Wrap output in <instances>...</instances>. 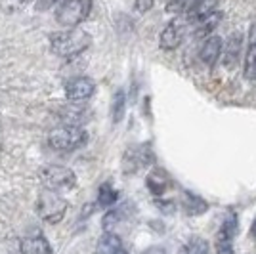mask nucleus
<instances>
[{
    "mask_svg": "<svg viewBox=\"0 0 256 254\" xmlns=\"http://www.w3.org/2000/svg\"><path fill=\"white\" fill-rule=\"evenodd\" d=\"M182 254H208V243L203 237H192L184 246Z\"/></svg>",
    "mask_w": 256,
    "mask_h": 254,
    "instance_id": "22",
    "label": "nucleus"
},
{
    "mask_svg": "<svg viewBox=\"0 0 256 254\" xmlns=\"http://www.w3.org/2000/svg\"><path fill=\"white\" fill-rule=\"evenodd\" d=\"M155 204H157L164 214H174V210H176V206H174V202L172 201H160V199H157Z\"/></svg>",
    "mask_w": 256,
    "mask_h": 254,
    "instance_id": "29",
    "label": "nucleus"
},
{
    "mask_svg": "<svg viewBox=\"0 0 256 254\" xmlns=\"http://www.w3.org/2000/svg\"><path fill=\"white\" fill-rule=\"evenodd\" d=\"M184 210L188 216H199V214H204V212L208 210V202L204 201L203 197H199V195H195V193H190V191H186L184 193Z\"/></svg>",
    "mask_w": 256,
    "mask_h": 254,
    "instance_id": "15",
    "label": "nucleus"
},
{
    "mask_svg": "<svg viewBox=\"0 0 256 254\" xmlns=\"http://www.w3.org/2000/svg\"><path fill=\"white\" fill-rule=\"evenodd\" d=\"M193 0H168L166 2V12L168 14H180V12H186V8L192 4Z\"/></svg>",
    "mask_w": 256,
    "mask_h": 254,
    "instance_id": "24",
    "label": "nucleus"
},
{
    "mask_svg": "<svg viewBox=\"0 0 256 254\" xmlns=\"http://www.w3.org/2000/svg\"><path fill=\"white\" fill-rule=\"evenodd\" d=\"M88 140V134L80 126H69V124H64V126L54 128L48 136V146L54 149V151H64V153H69V151H75V149L82 148Z\"/></svg>",
    "mask_w": 256,
    "mask_h": 254,
    "instance_id": "2",
    "label": "nucleus"
},
{
    "mask_svg": "<svg viewBox=\"0 0 256 254\" xmlns=\"http://www.w3.org/2000/svg\"><path fill=\"white\" fill-rule=\"evenodd\" d=\"M27 2H29V0H2V8L12 14V12H16V10H20V8H23Z\"/></svg>",
    "mask_w": 256,
    "mask_h": 254,
    "instance_id": "26",
    "label": "nucleus"
},
{
    "mask_svg": "<svg viewBox=\"0 0 256 254\" xmlns=\"http://www.w3.org/2000/svg\"><path fill=\"white\" fill-rule=\"evenodd\" d=\"M64 0H36V10H50L54 6H60Z\"/></svg>",
    "mask_w": 256,
    "mask_h": 254,
    "instance_id": "28",
    "label": "nucleus"
},
{
    "mask_svg": "<svg viewBox=\"0 0 256 254\" xmlns=\"http://www.w3.org/2000/svg\"><path fill=\"white\" fill-rule=\"evenodd\" d=\"M153 6H155V0H136V4H134L136 12H140V14L150 12Z\"/></svg>",
    "mask_w": 256,
    "mask_h": 254,
    "instance_id": "27",
    "label": "nucleus"
},
{
    "mask_svg": "<svg viewBox=\"0 0 256 254\" xmlns=\"http://www.w3.org/2000/svg\"><path fill=\"white\" fill-rule=\"evenodd\" d=\"M92 12V0H64L58 12H56V20L65 29H75Z\"/></svg>",
    "mask_w": 256,
    "mask_h": 254,
    "instance_id": "3",
    "label": "nucleus"
},
{
    "mask_svg": "<svg viewBox=\"0 0 256 254\" xmlns=\"http://www.w3.org/2000/svg\"><path fill=\"white\" fill-rule=\"evenodd\" d=\"M216 6H218V0H193L192 4L186 8V22H201L203 18L216 12Z\"/></svg>",
    "mask_w": 256,
    "mask_h": 254,
    "instance_id": "11",
    "label": "nucleus"
},
{
    "mask_svg": "<svg viewBox=\"0 0 256 254\" xmlns=\"http://www.w3.org/2000/svg\"><path fill=\"white\" fill-rule=\"evenodd\" d=\"M40 182L48 191L60 193V191L73 190L76 186V176L75 172L67 166L52 164V166H46L40 170Z\"/></svg>",
    "mask_w": 256,
    "mask_h": 254,
    "instance_id": "4",
    "label": "nucleus"
},
{
    "mask_svg": "<svg viewBox=\"0 0 256 254\" xmlns=\"http://www.w3.org/2000/svg\"><path fill=\"white\" fill-rule=\"evenodd\" d=\"M237 228H239V222H237V216H235V214H228V218L224 220V224H222V228H220V232H218V237L234 241L235 235H237Z\"/></svg>",
    "mask_w": 256,
    "mask_h": 254,
    "instance_id": "21",
    "label": "nucleus"
},
{
    "mask_svg": "<svg viewBox=\"0 0 256 254\" xmlns=\"http://www.w3.org/2000/svg\"><path fill=\"white\" fill-rule=\"evenodd\" d=\"M146 184H148V190L151 191V195H155V197H162V195L166 193V190L172 186L168 174L160 168L153 170L150 176H148Z\"/></svg>",
    "mask_w": 256,
    "mask_h": 254,
    "instance_id": "12",
    "label": "nucleus"
},
{
    "mask_svg": "<svg viewBox=\"0 0 256 254\" xmlns=\"http://www.w3.org/2000/svg\"><path fill=\"white\" fill-rule=\"evenodd\" d=\"M62 118L69 126H80L86 120V111L80 106H67V109L62 111Z\"/></svg>",
    "mask_w": 256,
    "mask_h": 254,
    "instance_id": "17",
    "label": "nucleus"
},
{
    "mask_svg": "<svg viewBox=\"0 0 256 254\" xmlns=\"http://www.w3.org/2000/svg\"><path fill=\"white\" fill-rule=\"evenodd\" d=\"M250 235H252V239L256 241V218H254V222H252V226H250Z\"/></svg>",
    "mask_w": 256,
    "mask_h": 254,
    "instance_id": "31",
    "label": "nucleus"
},
{
    "mask_svg": "<svg viewBox=\"0 0 256 254\" xmlns=\"http://www.w3.org/2000/svg\"><path fill=\"white\" fill-rule=\"evenodd\" d=\"M153 162V153H151L150 146H134V148L126 149L124 157H122V170L126 174H134L138 170L150 166Z\"/></svg>",
    "mask_w": 256,
    "mask_h": 254,
    "instance_id": "6",
    "label": "nucleus"
},
{
    "mask_svg": "<svg viewBox=\"0 0 256 254\" xmlns=\"http://www.w3.org/2000/svg\"><path fill=\"white\" fill-rule=\"evenodd\" d=\"M250 44H256V23L252 25V29H250Z\"/></svg>",
    "mask_w": 256,
    "mask_h": 254,
    "instance_id": "30",
    "label": "nucleus"
},
{
    "mask_svg": "<svg viewBox=\"0 0 256 254\" xmlns=\"http://www.w3.org/2000/svg\"><path fill=\"white\" fill-rule=\"evenodd\" d=\"M222 46H224V40H222L218 34L206 36L203 40V44H201V50H199V60H201L204 65L212 67V65L218 62V58H220Z\"/></svg>",
    "mask_w": 256,
    "mask_h": 254,
    "instance_id": "9",
    "label": "nucleus"
},
{
    "mask_svg": "<svg viewBox=\"0 0 256 254\" xmlns=\"http://www.w3.org/2000/svg\"><path fill=\"white\" fill-rule=\"evenodd\" d=\"M245 78L256 80V44H248L245 54Z\"/></svg>",
    "mask_w": 256,
    "mask_h": 254,
    "instance_id": "20",
    "label": "nucleus"
},
{
    "mask_svg": "<svg viewBox=\"0 0 256 254\" xmlns=\"http://www.w3.org/2000/svg\"><path fill=\"white\" fill-rule=\"evenodd\" d=\"M98 252L100 254H128L122 244V239L113 232H106L98 241Z\"/></svg>",
    "mask_w": 256,
    "mask_h": 254,
    "instance_id": "13",
    "label": "nucleus"
},
{
    "mask_svg": "<svg viewBox=\"0 0 256 254\" xmlns=\"http://www.w3.org/2000/svg\"><path fill=\"white\" fill-rule=\"evenodd\" d=\"M92 44V36L82 29H69V31L54 32L50 36V48L60 58H73L84 52Z\"/></svg>",
    "mask_w": 256,
    "mask_h": 254,
    "instance_id": "1",
    "label": "nucleus"
},
{
    "mask_svg": "<svg viewBox=\"0 0 256 254\" xmlns=\"http://www.w3.org/2000/svg\"><path fill=\"white\" fill-rule=\"evenodd\" d=\"M94 92H96V82L88 76H75L65 84V96L73 104L90 100L94 96Z\"/></svg>",
    "mask_w": 256,
    "mask_h": 254,
    "instance_id": "7",
    "label": "nucleus"
},
{
    "mask_svg": "<svg viewBox=\"0 0 256 254\" xmlns=\"http://www.w3.org/2000/svg\"><path fill=\"white\" fill-rule=\"evenodd\" d=\"M122 216H124V208H113V210H109L106 216H104V220H102V228H104L106 232H111V230L122 220Z\"/></svg>",
    "mask_w": 256,
    "mask_h": 254,
    "instance_id": "23",
    "label": "nucleus"
},
{
    "mask_svg": "<svg viewBox=\"0 0 256 254\" xmlns=\"http://www.w3.org/2000/svg\"><path fill=\"white\" fill-rule=\"evenodd\" d=\"M234 241L216 237V254H234Z\"/></svg>",
    "mask_w": 256,
    "mask_h": 254,
    "instance_id": "25",
    "label": "nucleus"
},
{
    "mask_svg": "<svg viewBox=\"0 0 256 254\" xmlns=\"http://www.w3.org/2000/svg\"><path fill=\"white\" fill-rule=\"evenodd\" d=\"M36 210L40 214V218L48 224H58L65 216L67 210V201L60 197V193L56 191H42L38 202H36Z\"/></svg>",
    "mask_w": 256,
    "mask_h": 254,
    "instance_id": "5",
    "label": "nucleus"
},
{
    "mask_svg": "<svg viewBox=\"0 0 256 254\" xmlns=\"http://www.w3.org/2000/svg\"><path fill=\"white\" fill-rule=\"evenodd\" d=\"M222 50H224V58H222V62H224L226 69H235L237 64H239V60H241L243 34H241V32H234V34H230V38L226 40V44L222 46Z\"/></svg>",
    "mask_w": 256,
    "mask_h": 254,
    "instance_id": "8",
    "label": "nucleus"
},
{
    "mask_svg": "<svg viewBox=\"0 0 256 254\" xmlns=\"http://www.w3.org/2000/svg\"><path fill=\"white\" fill-rule=\"evenodd\" d=\"M22 254H52V246L42 235H32L23 239Z\"/></svg>",
    "mask_w": 256,
    "mask_h": 254,
    "instance_id": "14",
    "label": "nucleus"
},
{
    "mask_svg": "<svg viewBox=\"0 0 256 254\" xmlns=\"http://www.w3.org/2000/svg\"><path fill=\"white\" fill-rule=\"evenodd\" d=\"M124 109H126V96H124L122 90H117L115 96H113V102H111V118H113L115 124L122 120Z\"/></svg>",
    "mask_w": 256,
    "mask_h": 254,
    "instance_id": "18",
    "label": "nucleus"
},
{
    "mask_svg": "<svg viewBox=\"0 0 256 254\" xmlns=\"http://www.w3.org/2000/svg\"><path fill=\"white\" fill-rule=\"evenodd\" d=\"M184 40V25L178 20H172L160 32V48L162 50H174Z\"/></svg>",
    "mask_w": 256,
    "mask_h": 254,
    "instance_id": "10",
    "label": "nucleus"
},
{
    "mask_svg": "<svg viewBox=\"0 0 256 254\" xmlns=\"http://www.w3.org/2000/svg\"><path fill=\"white\" fill-rule=\"evenodd\" d=\"M220 20H222V12H212L210 16L203 18L201 22L193 23V25H195V36H197V38H206V36H210V32L218 27Z\"/></svg>",
    "mask_w": 256,
    "mask_h": 254,
    "instance_id": "16",
    "label": "nucleus"
},
{
    "mask_svg": "<svg viewBox=\"0 0 256 254\" xmlns=\"http://www.w3.org/2000/svg\"><path fill=\"white\" fill-rule=\"evenodd\" d=\"M118 199V191L111 186V184H104L100 191H98V204L100 206H111L113 202H117Z\"/></svg>",
    "mask_w": 256,
    "mask_h": 254,
    "instance_id": "19",
    "label": "nucleus"
}]
</instances>
